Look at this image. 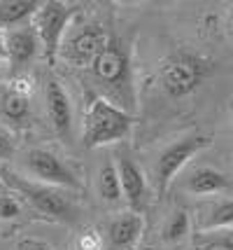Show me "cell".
<instances>
[{"label": "cell", "instance_id": "cell-1", "mask_svg": "<svg viewBox=\"0 0 233 250\" xmlns=\"http://www.w3.org/2000/svg\"><path fill=\"white\" fill-rule=\"evenodd\" d=\"M91 77L105 89V98L114 105L128 110L133 108V75H131V59L119 38H110V44L103 49V54L89 68Z\"/></svg>", "mask_w": 233, "mask_h": 250}, {"label": "cell", "instance_id": "cell-2", "mask_svg": "<svg viewBox=\"0 0 233 250\" xmlns=\"http://www.w3.org/2000/svg\"><path fill=\"white\" fill-rule=\"evenodd\" d=\"M131 126H133V115L128 110L114 105L105 96H96L84 112L82 145L87 150H93V147L124 141L131 133Z\"/></svg>", "mask_w": 233, "mask_h": 250}, {"label": "cell", "instance_id": "cell-3", "mask_svg": "<svg viewBox=\"0 0 233 250\" xmlns=\"http://www.w3.org/2000/svg\"><path fill=\"white\" fill-rule=\"evenodd\" d=\"M212 63L205 56L191 54V52H175L159 65V84L163 94L170 98H184L194 94L205 82Z\"/></svg>", "mask_w": 233, "mask_h": 250}, {"label": "cell", "instance_id": "cell-4", "mask_svg": "<svg viewBox=\"0 0 233 250\" xmlns=\"http://www.w3.org/2000/svg\"><path fill=\"white\" fill-rule=\"evenodd\" d=\"M75 7L70 5H63V2H56V0H49V2H42L40 10L35 12L33 17V28L37 40L42 44L47 54V61L54 63L56 56L61 54V44H63V38L68 35V23H70V17L75 14Z\"/></svg>", "mask_w": 233, "mask_h": 250}, {"label": "cell", "instance_id": "cell-5", "mask_svg": "<svg viewBox=\"0 0 233 250\" xmlns=\"http://www.w3.org/2000/svg\"><path fill=\"white\" fill-rule=\"evenodd\" d=\"M110 33L100 26H84L79 31L68 33L61 44V56L70 65L77 68H91L93 61L103 54V49L110 44Z\"/></svg>", "mask_w": 233, "mask_h": 250}, {"label": "cell", "instance_id": "cell-6", "mask_svg": "<svg viewBox=\"0 0 233 250\" xmlns=\"http://www.w3.org/2000/svg\"><path fill=\"white\" fill-rule=\"evenodd\" d=\"M210 145V138L208 136H189V138H182V141H175L173 145H168L163 152L159 154L156 159V185H159V192L166 194L170 183L175 180V175L187 166V162L191 157H196L200 150H205Z\"/></svg>", "mask_w": 233, "mask_h": 250}, {"label": "cell", "instance_id": "cell-7", "mask_svg": "<svg viewBox=\"0 0 233 250\" xmlns=\"http://www.w3.org/2000/svg\"><path fill=\"white\" fill-rule=\"evenodd\" d=\"M2 175L7 178V183H12L14 189H19V192L26 196V201H28L37 213H42V215L54 218V220H68V222L75 220V206L70 204V199L58 194L54 187L26 183V180H19L14 173H7V171Z\"/></svg>", "mask_w": 233, "mask_h": 250}, {"label": "cell", "instance_id": "cell-8", "mask_svg": "<svg viewBox=\"0 0 233 250\" xmlns=\"http://www.w3.org/2000/svg\"><path fill=\"white\" fill-rule=\"evenodd\" d=\"M26 168L42 185L70 187V189H77L79 187V180L75 178V173L68 168L66 164L61 162L56 154L47 152V150H40V147L26 152Z\"/></svg>", "mask_w": 233, "mask_h": 250}, {"label": "cell", "instance_id": "cell-9", "mask_svg": "<svg viewBox=\"0 0 233 250\" xmlns=\"http://www.w3.org/2000/svg\"><path fill=\"white\" fill-rule=\"evenodd\" d=\"M144 231V220L140 213L128 210L119 215L117 220H112L108 227V246L110 250H133L138 246V241L143 239Z\"/></svg>", "mask_w": 233, "mask_h": 250}, {"label": "cell", "instance_id": "cell-10", "mask_svg": "<svg viewBox=\"0 0 233 250\" xmlns=\"http://www.w3.org/2000/svg\"><path fill=\"white\" fill-rule=\"evenodd\" d=\"M47 96V112H49V122L58 136H68L70 126H72V108H70V98H68L66 89L61 87L56 80H49L45 87Z\"/></svg>", "mask_w": 233, "mask_h": 250}, {"label": "cell", "instance_id": "cell-11", "mask_svg": "<svg viewBox=\"0 0 233 250\" xmlns=\"http://www.w3.org/2000/svg\"><path fill=\"white\" fill-rule=\"evenodd\" d=\"M117 168H119V178H122V192L124 199L131 210H140L144 201V194H147V180H144V173L140 171V166L128 159V157H119L117 162Z\"/></svg>", "mask_w": 233, "mask_h": 250}, {"label": "cell", "instance_id": "cell-12", "mask_svg": "<svg viewBox=\"0 0 233 250\" xmlns=\"http://www.w3.org/2000/svg\"><path fill=\"white\" fill-rule=\"evenodd\" d=\"M233 187L231 178L217 168H210V166H198L189 173L187 183H184V189L189 194L196 196H210V194H224Z\"/></svg>", "mask_w": 233, "mask_h": 250}, {"label": "cell", "instance_id": "cell-13", "mask_svg": "<svg viewBox=\"0 0 233 250\" xmlns=\"http://www.w3.org/2000/svg\"><path fill=\"white\" fill-rule=\"evenodd\" d=\"M37 35L33 28H10L7 31V54L14 65L28 63L37 52Z\"/></svg>", "mask_w": 233, "mask_h": 250}, {"label": "cell", "instance_id": "cell-14", "mask_svg": "<svg viewBox=\"0 0 233 250\" xmlns=\"http://www.w3.org/2000/svg\"><path fill=\"white\" fill-rule=\"evenodd\" d=\"M42 2L37 0H0V28L19 26L26 19H33Z\"/></svg>", "mask_w": 233, "mask_h": 250}, {"label": "cell", "instance_id": "cell-15", "mask_svg": "<svg viewBox=\"0 0 233 250\" xmlns=\"http://www.w3.org/2000/svg\"><path fill=\"white\" fill-rule=\"evenodd\" d=\"M98 194L108 204H119L124 199L119 168H117V164L112 162L110 157L103 162V166H100V171H98Z\"/></svg>", "mask_w": 233, "mask_h": 250}, {"label": "cell", "instance_id": "cell-16", "mask_svg": "<svg viewBox=\"0 0 233 250\" xmlns=\"http://www.w3.org/2000/svg\"><path fill=\"white\" fill-rule=\"evenodd\" d=\"M0 115L7 122L21 124L31 115V103H28V98H23L19 94H14V91H10V89H5L0 94Z\"/></svg>", "mask_w": 233, "mask_h": 250}, {"label": "cell", "instance_id": "cell-17", "mask_svg": "<svg viewBox=\"0 0 233 250\" xmlns=\"http://www.w3.org/2000/svg\"><path fill=\"white\" fill-rule=\"evenodd\" d=\"M189 234V215L187 210H173L170 215H168L166 225H163V241L166 243H179V241H184Z\"/></svg>", "mask_w": 233, "mask_h": 250}, {"label": "cell", "instance_id": "cell-18", "mask_svg": "<svg viewBox=\"0 0 233 250\" xmlns=\"http://www.w3.org/2000/svg\"><path fill=\"white\" fill-rule=\"evenodd\" d=\"M222 227H233V199L219 201L208 210L205 218V229H222Z\"/></svg>", "mask_w": 233, "mask_h": 250}, {"label": "cell", "instance_id": "cell-19", "mask_svg": "<svg viewBox=\"0 0 233 250\" xmlns=\"http://www.w3.org/2000/svg\"><path fill=\"white\" fill-rule=\"evenodd\" d=\"M10 91H14V94H19V96L23 98H31L35 91V80L31 75H14L10 80Z\"/></svg>", "mask_w": 233, "mask_h": 250}, {"label": "cell", "instance_id": "cell-20", "mask_svg": "<svg viewBox=\"0 0 233 250\" xmlns=\"http://www.w3.org/2000/svg\"><path fill=\"white\" fill-rule=\"evenodd\" d=\"M21 215V204L12 194H0V220H17Z\"/></svg>", "mask_w": 233, "mask_h": 250}, {"label": "cell", "instance_id": "cell-21", "mask_svg": "<svg viewBox=\"0 0 233 250\" xmlns=\"http://www.w3.org/2000/svg\"><path fill=\"white\" fill-rule=\"evenodd\" d=\"M77 250H103V239L96 229H87L77 241Z\"/></svg>", "mask_w": 233, "mask_h": 250}, {"label": "cell", "instance_id": "cell-22", "mask_svg": "<svg viewBox=\"0 0 233 250\" xmlns=\"http://www.w3.org/2000/svg\"><path fill=\"white\" fill-rule=\"evenodd\" d=\"M14 154V143H12V136L5 129H0V159H10Z\"/></svg>", "mask_w": 233, "mask_h": 250}, {"label": "cell", "instance_id": "cell-23", "mask_svg": "<svg viewBox=\"0 0 233 250\" xmlns=\"http://www.w3.org/2000/svg\"><path fill=\"white\" fill-rule=\"evenodd\" d=\"M200 250H233V239H217L205 243Z\"/></svg>", "mask_w": 233, "mask_h": 250}, {"label": "cell", "instance_id": "cell-24", "mask_svg": "<svg viewBox=\"0 0 233 250\" xmlns=\"http://www.w3.org/2000/svg\"><path fill=\"white\" fill-rule=\"evenodd\" d=\"M5 59H10V54H7V33L0 31V61H5Z\"/></svg>", "mask_w": 233, "mask_h": 250}, {"label": "cell", "instance_id": "cell-25", "mask_svg": "<svg viewBox=\"0 0 233 250\" xmlns=\"http://www.w3.org/2000/svg\"><path fill=\"white\" fill-rule=\"evenodd\" d=\"M231 154H233V124H231Z\"/></svg>", "mask_w": 233, "mask_h": 250}]
</instances>
